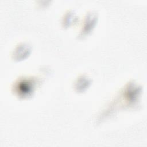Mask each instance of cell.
<instances>
[{"instance_id":"1","label":"cell","mask_w":147,"mask_h":147,"mask_svg":"<svg viewBox=\"0 0 147 147\" xmlns=\"http://www.w3.org/2000/svg\"><path fill=\"white\" fill-rule=\"evenodd\" d=\"M15 52L13 54V58L17 60L24 59L29 55L30 49V47L25 44H21L18 45L14 50Z\"/></svg>"},{"instance_id":"2","label":"cell","mask_w":147,"mask_h":147,"mask_svg":"<svg viewBox=\"0 0 147 147\" xmlns=\"http://www.w3.org/2000/svg\"><path fill=\"white\" fill-rule=\"evenodd\" d=\"M96 18V16L92 13H90L87 15V17L85 19V23L84 24V28L82 32L83 33L82 36L85 35L91 30L92 28L95 24Z\"/></svg>"}]
</instances>
